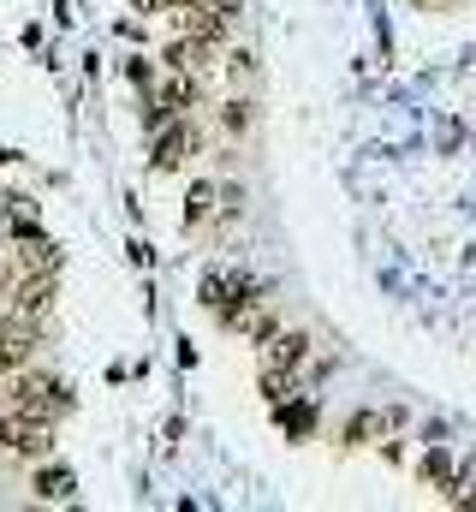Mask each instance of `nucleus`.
<instances>
[{
  "label": "nucleus",
  "mask_w": 476,
  "mask_h": 512,
  "mask_svg": "<svg viewBox=\"0 0 476 512\" xmlns=\"http://www.w3.org/2000/svg\"><path fill=\"white\" fill-rule=\"evenodd\" d=\"M0 447H6L12 459H48V453H54V417L6 405V417H0Z\"/></svg>",
  "instance_id": "f257e3e1"
},
{
  "label": "nucleus",
  "mask_w": 476,
  "mask_h": 512,
  "mask_svg": "<svg viewBox=\"0 0 476 512\" xmlns=\"http://www.w3.org/2000/svg\"><path fill=\"white\" fill-rule=\"evenodd\" d=\"M6 405H18V411H42V417H66L72 411V393L60 376H42V370H18L12 376V393H6Z\"/></svg>",
  "instance_id": "f03ea898"
},
{
  "label": "nucleus",
  "mask_w": 476,
  "mask_h": 512,
  "mask_svg": "<svg viewBox=\"0 0 476 512\" xmlns=\"http://www.w3.org/2000/svg\"><path fill=\"white\" fill-rule=\"evenodd\" d=\"M30 358H36V322L18 316V310H6L0 316V376H18Z\"/></svg>",
  "instance_id": "7ed1b4c3"
},
{
  "label": "nucleus",
  "mask_w": 476,
  "mask_h": 512,
  "mask_svg": "<svg viewBox=\"0 0 476 512\" xmlns=\"http://www.w3.org/2000/svg\"><path fill=\"white\" fill-rule=\"evenodd\" d=\"M149 126H155V167H161V173L191 161V126H185V114H161V120H149Z\"/></svg>",
  "instance_id": "20e7f679"
},
{
  "label": "nucleus",
  "mask_w": 476,
  "mask_h": 512,
  "mask_svg": "<svg viewBox=\"0 0 476 512\" xmlns=\"http://www.w3.org/2000/svg\"><path fill=\"white\" fill-rule=\"evenodd\" d=\"M30 489H36V501H72V495H78V483H72L66 465H42Z\"/></svg>",
  "instance_id": "39448f33"
},
{
  "label": "nucleus",
  "mask_w": 476,
  "mask_h": 512,
  "mask_svg": "<svg viewBox=\"0 0 476 512\" xmlns=\"http://www.w3.org/2000/svg\"><path fill=\"white\" fill-rule=\"evenodd\" d=\"M274 411H280V429H286V435H304V429H316V405H310V399H298V393H286Z\"/></svg>",
  "instance_id": "423d86ee"
}]
</instances>
